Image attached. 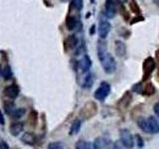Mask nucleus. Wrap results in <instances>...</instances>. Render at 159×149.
<instances>
[{
	"label": "nucleus",
	"instance_id": "obj_8",
	"mask_svg": "<svg viewBox=\"0 0 159 149\" xmlns=\"http://www.w3.org/2000/svg\"><path fill=\"white\" fill-rule=\"evenodd\" d=\"M111 30V23H109L108 21H106V20H102V21L98 23V37L101 38L102 40H104L108 36Z\"/></svg>",
	"mask_w": 159,
	"mask_h": 149
},
{
	"label": "nucleus",
	"instance_id": "obj_5",
	"mask_svg": "<svg viewBox=\"0 0 159 149\" xmlns=\"http://www.w3.org/2000/svg\"><path fill=\"white\" fill-rule=\"evenodd\" d=\"M119 137H120V142L126 149H131L134 145V139L130 131L126 128H122L119 130Z\"/></svg>",
	"mask_w": 159,
	"mask_h": 149
},
{
	"label": "nucleus",
	"instance_id": "obj_25",
	"mask_svg": "<svg viewBox=\"0 0 159 149\" xmlns=\"http://www.w3.org/2000/svg\"><path fill=\"white\" fill-rule=\"evenodd\" d=\"M4 109H5L6 114L11 116L12 113L15 111V109H16V106H15V104L13 102H6L4 104Z\"/></svg>",
	"mask_w": 159,
	"mask_h": 149
},
{
	"label": "nucleus",
	"instance_id": "obj_6",
	"mask_svg": "<svg viewBox=\"0 0 159 149\" xmlns=\"http://www.w3.org/2000/svg\"><path fill=\"white\" fill-rule=\"evenodd\" d=\"M156 67V61L155 59H153L152 57H148L144 60L143 65H142V69H143V77L144 79H148L151 76V74L153 71L155 70Z\"/></svg>",
	"mask_w": 159,
	"mask_h": 149
},
{
	"label": "nucleus",
	"instance_id": "obj_16",
	"mask_svg": "<svg viewBox=\"0 0 159 149\" xmlns=\"http://www.w3.org/2000/svg\"><path fill=\"white\" fill-rule=\"evenodd\" d=\"M108 141L103 137H98L94 139L93 144V149H106L107 147Z\"/></svg>",
	"mask_w": 159,
	"mask_h": 149
},
{
	"label": "nucleus",
	"instance_id": "obj_23",
	"mask_svg": "<svg viewBox=\"0 0 159 149\" xmlns=\"http://www.w3.org/2000/svg\"><path fill=\"white\" fill-rule=\"evenodd\" d=\"M2 77L4 78V79H12L13 77V73H12V70L10 68V66L6 65V66L4 67V69L2 70Z\"/></svg>",
	"mask_w": 159,
	"mask_h": 149
},
{
	"label": "nucleus",
	"instance_id": "obj_34",
	"mask_svg": "<svg viewBox=\"0 0 159 149\" xmlns=\"http://www.w3.org/2000/svg\"><path fill=\"white\" fill-rule=\"evenodd\" d=\"M0 149H9V146L5 141H1L0 142Z\"/></svg>",
	"mask_w": 159,
	"mask_h": 149
},
{
	"label": "nucleus",
	"instance_id": "obj_30",
	"mask_svg": "<svg viewBox=\"0 0 159 149\" xmlns=\"http://www.w3.org/2000/svg\"><path fill=\"white\" fill-rule=\"evenodd\" d=\"M120 12H121V14H122V16H123V18L125 19V20H128V18H129V14H128V12L125 10V8H124V6L121 4L120 5Z\"/></svg>",
	"mask_w": 159,
	"mask_h": 149
},
{
	"label": "nucleus",
	"instance_id": "obj_32",
	"mask_svg": "<svg viewBox=\"0 0 159 149\" xmlns=\"http://www.w3.org/2000/svg\"><path fill=\"white\" fill-rule=\"evenodd\" d=\"M133 91L138 92V93H142V86H141V84H135V86L133 87Z\"/></svg>",
	"mask_w": 159,
	"mask_h": 149
},
{
	"label": "nucleus",
	"instance_id": "obj_33",
	"mask_svg": "<svg viewBox=\"0 0 159 149\" xmlns=\"http://www.w3.org/2000/svg\"><path fill=\"white\" fill-rule=\"evenodd\" d=\"M153 111H154V112H155L156 115L159 117V102H157V103L154 104V106H153Z\"/></svg>",
	"mask_w": 159,
	"mask_h": 149
},
{
	"label": "nucleus",
	"instance_id": "obj_19",
	"mask_svg": "<svg viewBox=\"0 0 159 149\" xmlns=\"http://www.w3.org/2000/svg\"><path fill=\"white\" fill-rule=\"evenodd\" d=\"M82 126V121L80 119H76L74 120V122L72 123L71 128H70V135H75V134H78L80 129H81Z\"/></svg>",
	"mask_w": 159,
	"mask_h": 149
},
{
	"label": "nucleus",
	"instance_id": "obj_35",
	"mask_svg": "<svg viewBox=\"0 0 159 149\" xmlns=\"http://www.w3.org/2000/svg\"><path fill=\"white\" fill-rule=\"evenodd\" d=\"M5 124V119L3 116V113L2 111H0V125H4Z\"/></svg>",
	"mask_w": 159,
	"mask_h": 149
},
{
	"label": "nucleus",
	"instance_id": "obj_3",
	"mask_svg": "<svg viewBox=\"0 0 159 149\" xmlns=\"http://www.w3.org/2000/svg\"><path fill=\"white\" fill-rule=\"evenodd\" d=\"M109 93H111V84L107 82H102L99 84V87L96 89L93 97L97 101L102 102L108 97Z\"/></svg>",
	"mask_w": 159,
	"mask_h": 149
},
{
	"label": "nucleus",
	"instance_id": "obj_37",
	"mask_svg": "<svg viewBox=\"0 0 159 149\" xmlns=\"http://www.w3.org/2000/svg\"><path fill=\"white\" fill-rule=\"evenodd\" d=\"M94 29H96V25H93V26L91 27V31H89V34H91V35H93V34H94V31H96Z\"/></svg>",
	"mask_w": 159,
	"mask_h": 149
},
{
	"label": "nucleus",
	"instance_id": "obj_4",
	"mask_svg": "<svg viewBox=\"0 0 159 149\" xmlns=\"http://www.w3.org/2000/svg\"><path fill=\"white\" fill-rule=\"evenodd\" d=\"M98 112V106L94 102H88L81 111V116L84 119H89L93 117Z\"/></svg>",
	"mask_w": 159,
	"mask_h": 149
},
{
	"label": "nucleus",
	"instance_id": "obj_27",
	"mask_svg": "<svg viewBox=\"0 0 159 149\" xmlns=\"http://www.w3.org/2000/svg\"><path fill=\"white\" fill-rule=\"evenodd\" d=\"M129 9H130L133 13H135L136 15H140V9H139L137 3L135 2V0H132V1L129 3Z\"/></svg>",
	"mask_w": 159,
	"mask_h": 149
},
{
	"label": "nucleus",
	"instance_id": "obj_18",
	"mask_svg": "<svg viewBox=\"0 0 159 149\" xmlns=\"http://www.w3.org/2000/svg\"><path fill=\"white\" fill-rule=\"evenodd\" d=\"M78 20L76 17L74 16H71V15H69V16L66 18V27L69 31H73L77 28L78 26Z\"/></svg>",
	"mask_w": 159,
	"mask_h": 149
},
{
	"label": "nucleus",
	"instance_id": "obj_1",
	"mask_svg": "<svg viewBox=\"0 0 159 149\" xmlns=\"http://www.w3.org/2000/svg\"><path fill=\"white\" fill-rule=\"evenodd\" d=\"M138 126L142 131L146 133H158L159 121L154 116H148L147 118H140L138 120Z\"/></svg>",
	"mask_w": 159,
	"mask_h": 149
},
{
	"label": "nucleus",
	"instance_id": "obj_2",
	"mask_svg": "<svg viewBox=\"0 0 159 149\" xmlns=\"http://www.w3.org/2000/svg\"><path fill=\"white\" fill-rule=\"evenodd\" d=\"M99 62H101V65L104 73L111 74L116 71V62L114 58L111 56V54L107 53L104 57L99 59Z\"/></svg>",
	"mask_w": 159,
	"mask_h": 149
},
{
	"label": "nucleus",
	"instance_id": "obj_13",
	"mask_svg": "<svg viewBox=\"0 0 159 149\" xmlns=\"http://www.w3.org/2000/svg\"><path fill=\"white\" fill-rule=\"evenodd\" d=\"M97 50H98V60L106 56V55L108 53L107 52V42L104 41V40H102V39L99 40V41L98 42Z\"/></svg>",
	"mask_w": 159,
	"mask_h": 149
},
{
	"label": "nucleus",
	"instance_id": "obj_38",
	"mask_svg": "<svg viewBox=\"0 0 159 149\" xmlns=\"http://www.w3.org/2000/svg\"><path fill=\"white\" fill-rule=\"evenodd\" d=\"M155 54H156V60L158 62V69H159V50H157ZM158 74H159V73H158Z\"/></svg>",
	"mask_w": 159,
	"mask_h": 149
},
{
	"label": "nucleus",
	"instance_id": "obj_26",
	"mask_svg": "<svg viewBox=\"0 0 159 149\" xmlns=\"http://www.w3.org/2000/svg\"><path fill=\"white\" fill-rule=\"evenodd\" d=\"M75 149H92V146H91V144L86 140H79L76 143Z\"/></svg>",
	"mask_w": 159,
	"mask_h": 149
},
{
	"label": "nucleus",
	"instance_id": "obj_7",
	"mask_svg": "<svg viewBox=\"0 0 159 149\" xmlns=\"http://www.w3.org/2000/svg\"><path fill=\"white\" fill-rule=\"evenodd\" d=\"M117 12L116 0H107L104 4V15L108 19H112L116 17Z\"/></svg>",
	"mask_w": 159,
	"mask_h": 149
},
{
	"label": "nucleus",
	"instance_id": "obj_14",
	"mask_svg": "<svg viewBox=\"0 0 159 149\" xmlns=\"http://www.w3.org/2000/svg\"><path fill=\"white\" fill-rule=\"evenodd\" d=\"M130 102H131V93L127 92L123 94L120 99H119L117 106L120 109H124V108H127V106L130 104Z\"/></svg>",
	"mask_w": 159,
	"mask_h": 149
},
{
	"label": "nucleus",
	"instance_id": "obj_20",
	"mask_svg": "<svg viewBox=\"0 0 159 149\" xmlns=\"http://www.w3.org/2000/svg\"><path fill=\"white\" fill-rule=\"evenodd\" d=\"M142 93L143 94H146V96H152L155 93V88H154L152 83H147L145 84V86L142 88Z\"/></svg>",
	"mask_w": 159,
	"mask_h": 149
},
{
	"label": "nucleus",
	"instance_id": "obj_17",
	"mask_svg": "<svg viewBox=\"0 0 159 149\" xmlns=\"http://www.w3.org/2000/svg\"><path fill=\"white\" fill-rule=\"evenodd\" d=\"M93 82H94L93 74H91V73H88L86 76L84 77V79H83L82 87L84 88H92V86L93 84Z\"/></svg>",
	"mask_w": 159,
	"mask_h": 149
},
{
	"label": "nucleus",
	"instance_id": "obj_15",
	"mask_svg": "<svg viewBox=\"0 0 159 149\" xmlns=\"http://www.w3.org/2000/svg\"><path fill=\"white\" fill-rule=\"evenodd\" d=\"M24 124L22 122H13L9 127V131L13 136H18L23 131Z\"/></svg>",
	"mask_w": 159,
	"mask_h": 149
},
{
	"label": "nucleus",
	"instance_id": "obj_12",
	"mask_svg": "<svg viewBox=\"0 0 159 149\" xmlns=\"http://www.w3.org/2000/svg\"><path fill=\"white\" fill-rule=\"evenodd\" d=\"M114 51H116L117 57H124L126 54V45L120 40H117L114 43Z\"/></svg>",
	"mask_w": 159,
	"mask_h": 149
},
{
	"label": "nucleus",
	"instance_id": "obj_24",
	"mask_svg": "<svg viewBox=\"0 0 159 149\" xmlns=\"http://www.w3.org/2000/svg\"><path fill=\"white\" fill-rule=\"evenodd\" d=\"M25 113H26V109L23 108V107H19V108L15 109V111L12 113L11 117L13 119H20V118H21L24 115Z\"/></svg>",
	"mask_w": 159,
	"mask_h": 149
},
{
	"label": "nucleus",
	"instance_id": "obj_28",
	"mask_svg": "<svg viewBox=\"0 0 159 149\" xmlns=\"http://www.w3.org/2000/svg\"><path fill=\"white\" fill-rule=\"evenodd\" d=\"M48 149H64V146L61 142H51L49 143Z\"/></svg>",
	"mask_w": 159,
	"mask_h": 149
},
{
	"label": "nucleus",
	"instance_id": "obj_11",
	"mask_svg": "<svg viewBox=\"0 0 159 149\" xmlns=\"http://www.w3.org/2000/svg\"><path fill=\"white\" fill-rule=\"evenodd\" d=\"M92 60L88 55H84V56L81 59V61L79 62V69L81 70V72L83 74H86L89 71V69L92 67Z\"/></svg>",
	"mask_w": 159,
	"mask_h": 149
},
{
	"label": "nucleus",
	"instance_id": "obj_29",
	"mask_svg": "<svg viewBox=\"0 0 159 149\" xmlns=\"http://www.w3.org/2000/svg\"><path fill=\"white\" fill-rule=\"evenodd\" d=\"M108 149H126V148L122 145L120 140H118V141H116L114 143H112L111 145L108 147Z\"/></svg>",
	"mask_w": 159,
	"mask_h": 149
},
{
	"label": "nucleus",
	"instance_id": "obj_21",
	"mask_svg": "<svg viewBox=\"0 0 159 149\" xmlns=\"http://www.w3.org/2000/svg\"><path fill=\"white\" fill-rule=\"evenodd\" d=\"M22 141L25 142V143H27V144H31V145H32V144H34L35 141H36V137H35L32 133L27 132V133H25L23 135Z\"/></svg>",
	"mask_w": 159,
	"mask_h": 149
},
{
	"label": "nucleus",
	"instance_id": "obj_39",
	"mask_svg": "<svg viewBox=\"0 0 159 149\" xmlns=\"http://www.w3.org/2000/svg\"><path fill=\"white\" fill-rule=\"evenodd\" d=\"M0 74H2V70H1V66H0Z\"/></svg>",
	"mask_w": 159,
	"mask_h": 149
},
{
	"label": "nucleus",
	"instance_id": "obj_22",
	"mask_svg": "<svg viewBox=\"0 0 159 149\" xmlns=\"http://www.w3.org/2000/svg\"><path fill=\"white\" fill-rule=\"evenodd\" d=\"M84 6V0H72L71 1V8L80 12L83 9Z\"/></svg>",
	"mask_w": 159,
	"mask_h": 149
},
{
	"label": "nucleus",
	"instance_id": "obj_31",
	"mask_svg": "<svg viewBox=\"0 0 159 149\" xmlns=\"http://www.w3.org/2000/svg\"><path fill=\"white\" fill-rule=\"evenodd\" d=\"M143 20H144V18L141 16V15H137L136 17H134V18L131 20L130 24H134V23H136V22H138V21H143Z\"/></svg>",
	"mask_w": 159,
	"mask_h": 149
},
{
	"label": "nucleus",
	"instance_id": "obj_9",
	"mask_svg": "<svg viewBox=\"0 0 159 149\" xmlns=\"http://www.w3.org/2000/svg\"><path fill=\"white\" fill-rule=\"evenodd\" d=\"M79 44V39L77 38L76 35H70L64 41V49L65 51L68 52L70 50H74L78 46Z\"/></svg>",
	"mask_w": 159,
	"mask_h": 149
},
{
	"label": "nucleus",
	"instance_id": "obj_40",
	"mask_svg": "<svg viewBox=\"0 0 159 149\" xmlns=\"http://www.w3.org/2000/svg\"><path fill=\"white\" fill-rule=\"evenodd\" d=\"M120 1H122V2H126L127 0H120Z\"/></svg>",
	"mask_w": 159,
	"mask_h": 149
},
{
	"label": "nucleus",
	"instance_id": "obj_10",
	"mask_svg": "<svg viewBox=\"0 0 159 149\" xmlns=\"http://www.w3.org/2000/svg\"><path fill=\"white\" fill-rule=\"evenodd\" d=\"M4 93L7 97L11 98V99H15L16 97H18L19 93H20V88L17 84H10V86L6 87L4 88Z\"/></svg>",
	"mask_w": 159,
	"mask_h": 149
},
{
	"label": "nucleus",
	"instance_id": "obj_36",
	"mask_svg": "<svg viewBox=\"0 0 159 149\" xmlns=\"http://www.w3.org/2000/svg\"><path fill=\"white\" fill-rule=\"evenodd\" d=\"M136 138L138 139V141H139V147H142L143 146V140H142V138L139 136V135H136Z\"/></svg>",
	"mask_w": 159,
	"mask_h": 149
}]
</instances>
